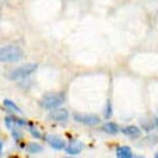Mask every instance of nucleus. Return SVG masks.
I'll return each mask as SVG.
<instances>
[{"label": "nucleus", "mask_w": 158, "mask_h": 158, "mask_svg": "<svg viewBox=\"0 0 158 158\" xmlns=\"http://www.w3.org/2000/svg\"><path fill=\"white\" fill-rule=\"evenodd\" d=\"M155 158H158V153H157L156 155H155Z\"/></svg>", "instance_id": "obj_19"}, {"label": "nucleus", "mask_w": 158, "mask_h": 158, "mask_svg": "<svg viewBox=\"0 0 158 158\" xmlns=\"http://www.w3.org/2000/svg\"><path fill=\"white\" fill-rule=\"evenodd\" d=\"M140 126L143 130L146 131H151L158 127V118L156 117H148L145 120L140 121Z\"/></svg>", "instance_id": "obj_5"}, {"label": "nucleus", "mask_w": 158, "mask_h": 158, "mask_svg": "<svg viewBox=\"0 0 158 158\" xmlns=\"http://www.w3.org/2000/svg\"><path fill=\"white\" fill-rule=\"evenodd\" d=\"M66 158H72V157H66Z\"/></svg>", "instance_id": "obj_20"}, {"label": "nucleus", "mask_w": 158, "mask_h": 158, "mask_svg": "<svg viewBox=\"0 0 158 158\" xmlns=\"http://www.w3.org/2000/svg\"><path fill=\"white\" fill-rule=\"evenodd\" d=\"M49 117L51 120L56 121V122H63L69 118V114L66 109H55L52 112H50Z\"/></svg>", "instance_id": "obj_7"}, {"label": "nucleus", "mask_w": 158, "mask_h": 158, "mask_svg": "<svg viewBox=\"0 0 158 158\" xmlns=\"http://www.w3.org/2000/svg\"><path fill=\"white\" fill-rule=\"evenodd\" d=\"M64 100V96L61 93H56V94H50L47 95L42 99L41 105L46 109H52L55 107L63 104Z\"/></svg>", "instance_id": "obj_3"}, {"label": "nucleus", "mask_w": 158, "mask_h": 158, "mask_svg": "<svg viewBox=\"0 0 158 158\" xmlns=\"http://www.w3.org/2000/svg\"><path fill=\"white\" fill-rule=\"evenodd\" d=\"M74 118L78 123H82L84 125H89V126L97 125L100 122L99 117L95 114H83L77 112V114H74Z\"/></svg>", "instance_id": "obj_4"}, {"label": "nucleus", "mask_w": 158, "mask_h": 158, "mask_svg": "<svg viewBox=\"0 0 158 158\" xmlns=\"http://www.w3.org/2000/svg\"><path fill=\"white\" fill-rule=\"evenodd\" d=\"M3 104H4V106L6 107L7 109H10V110H12L13 112H21V109H20L19 107L17 106L16 104L13 102V101H10V100H7V99H5V100L3 101Z\"/></svg>", "instance_id": "obj_13"}, {"label": "nucleus", "mask_w": 158, "mask_h": 158, "mask_svg": "<svg viewBox=\"0 0 158 158\" xmlns=\"http://www.w3.org/2000/svg\"><path fill=\"white\" fill-rule=\"evenodd\" d=\"M82 149H83V145L81 143H79V142H72L66 148V152H67L68 154L76 155V154L80 153Z\"/></svg>", "instance_id": "obj_11"}, {"label": "nucleus", "mask_w": 158, "mask_h": 158, "mask_svg": "<svg viewBox=\"0 0 158 158\" xmlns=\"http://www.w3.org/2000/svg\"><path fill=\"white\" fill-rule=\"evenodd\" d=\"M2 152V143H1V142H0V153Z\"/></svg>", "instance_id": "obj_18"}, {"label": "nucleus", "mask_w": 158, "mask_h": 158, "mask_svg": "<svg viewBox=\"0 0 158 158\" xmlns=\"http://www.w3.org/2000/svg\"><path fill=\"white\" fill-rule=\"evenodd\" d=\"M105 118H108L110 115L112 114V107H111V104H110V102H107V104H106V107H105Z\"/></svg>", "instance_id": "obj_16"}, {"label": "nucleus", "mask_w": 158, "mask_h": 158, "mask_svg": "<svg viewBox=\"0 0 158 158\" xmlns=\"http://www.w3.org/2000/svg\"><path fill=\"white\" fill-rule=\"evenodd\" d=\"M23 57V50L15 45L0 47V61L2 63H16Z\"/></svg>", "instance_id": "obj_1"}, {"label": "nucleus", "mask_w": 158, "mask_h": 158, "mask_svg": "<svg viewBox=\"0 0 158 158\" xmlns=\"http://www.w3.org/2000/svg\"><path fill=\"white\" fill-rule=\"evenodd\" d=\"M103 130L109 134H115L120 131V128H118V126L114 123H106L105 125L103 126Z\"/></svg>", "instance_id": "obj_12"}, {"label": "nucleus", "mask_w": 158, "mask_h": 158, "mask_svg": "<svg viewBox=\"0 0 158 158\" xmlns=\"http://www.w3.org/2000/svg\"><path fill=\"white\" fill-rule=\"evenodd\" d=\"M5 125L10 130H13L14 128H17V126H24L26 125V122L24 120H20L15 117H7L5 118Z\"/></svg>", "instance_id": "obj_8"}, {"label": "nucleus", "mask_w": 158, "mask_h": 158, "mask_svg": "<svg viewBox=\"0 0 158 158\" xmlns=\"http://www.w3.org/2000/svg\"><path fill=\"white\" fill-rule=\"evenodd\" d=\"M47 142L49 143V145L52 148L56 149V150H61L66 147V143L63 138H60L59 136L56 135H48L47 136Z\"/></svg>", "instance_id": "obj_6"}, {"label": "nucleus", "mask_w": 158, "mask_h": 158, "mask_svg": "<svg viewBox=\"0 0 158 158\" xmlns=\"http://www.w3.org/2000/svg\"><path fill=\"white\" fill-rule=\"evenodd\" d=\"M117 157L118 158H136L133 156L132 151L129 147H120L117 149ZM137 158H142V157H137Z\"/></svg>", "instance_id": "obj_10"}, {"label": "nucleus", "mask_w": 158, "mask_h": 158, "mask_svg": "<svg viewBox=\"0 0 158 158\" xmlns=\"http://www.w3.org/2000/svg\"><path fill=\"white\" fill-rule=\"evenodd\" d=\"M29 131H30V133H31L35 138H42L41 132H40V131L38 130V129H35L33 126H31V125L29 126Z\"/></svg>", "instance_id": "obj_15"}, {"label": "nucleus", "mask_w": 158, "mask_h": 158, "mask_svg": "<svg viewBox=\"0 0 158 158\" xmlns=\"http://www.w3.org/2000/svg\"><path fill=\"white\" fill-rule=\"evenodd\" d=\"M27 151L31 154H36V153H40V152L43 151V148H42V146L38 145V143H32L27 146Z\"/></svg>", "instance_id": "obj_14"}, {"label": "nucleus", "mask_w": 158, "mask_h": 158, "mask_svg": "<svg viewBox=\"0 0 158 158\" xmlns=\"http://www.w3.org/2000/svg\"><path fill=\"white\" fill-rule=\"evenodd\" d=\"M12 135H13V137L15 138L16 140H19V139H21V138H22L21 131H20L19 129H17V128H14L12 130Z\"/></svg>", "instance_id": "obj_17"}, {"label": "nucleus", "mask_w": 158, "mask_h": 158, "mask_svg": "<svg viewBox=\"0 0 158 158\" xmlns=\"http://www.w3.org/2000/svg\"><path fill=\"white\" fill-rule=\"evenodd\" d=\"M122 132L125 135H127V136L132 137V138H136V137L142 135V131H140V129L138 128V127H136V126L125 127V128L122 129Z\"/></svg>", "instance_id": "obj_9"}, {"label": "nucleus", "mask_w": 158, "mask_h": 158, "mask_svg": "<svg viewBox=\"0 0 158 158\" xmlns=\"http://www.w3.org/2000/svg\"><path fill=\"white\" fill-rule=\"evenodd\" d=\"M38 69V64H26L21 67L16 68L12 72L8 74V78L12 80H18V79H22L24 77H27L28 75L32 74L35 70Z\"/></svg>", "instance_id": "obj_2"}]
</instances>
